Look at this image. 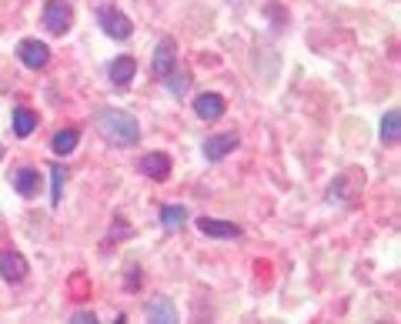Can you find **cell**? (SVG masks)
<instances>
[{"mask_svg": "<svg viewBox=\"0 0 401 324\" xmlns=\"http://www.w3.org/2000/svg\"><path fill=\"white\" fill-rule=\"evenodd\" d=\"M98 127L104 134V141L114 144V148H134L141 141V124L127 111H100Z\"/></svg>", "mask_w": 401, "mask_h": 324, "instance_id": "cell-1", "label": "cell"}, {"mask_svg": "<svg viewBox=\"0 0 401 324\" xmlns=\"http://www.w3.org/2000/svg\"><path fill=\"white\" fill-rule=\"evenodd\" d=\"M177 67V44L174 37H161L157 40V47H154V64H150V71H154V77H171Z\"/></svg>", "mask_w": 401, "mask_h": 324, "instance_id": "cell-2", "label": "cell"}, {"mask_svg": "<svg viewBox=\"0 0 401 324\" xmlns=\"http://www.w3.org/2000/svg\"><path fill=\"white\" fill-rule=\"evenodd\" d=\"M98 21H100V27H104V34H107V37H114V40H127V37H130V30H134V24L127 21L117 7H100Z\"/></svg>", "mask_w": 401, "mask_h": 324, "instance_id": "cell-3", "label": "cell"}, {"mask_svg": "<svg viewBox=\"0 0 401 324\" xmlns=\"http://www.w3.org/2000/svg\"><path fill=\"white\" fill-rule=\"evenodd\" d=\"M71 17H74V10H71L67 0H47L44 3V27H47L50 34H67Z\"/></svg>", "mask_w": 401, "mask_h": 324, "instance_id": "cell-4", "label": "cell"}, {"mask_svg": "<svg viewBox=\"0 0 401 324\" xmlns=\"http://www.w3.org/2000/svg\"><path fill=\"white\" fill-rule=\"evenodd\" d=\"M238 144H241V137H238L234 130H225V134H211V137H204L200 150H204V157H207V161H225Z\"/></svg>", "mask_w": 401, "mask_h": 324, "instance_id": "cell-5", "label": "cell"}, {"mask_svg": "<svg viewBox=\"0 0 401 324\" xmlns=\"http://www.w3.org/2000/svg\"><path fill=\"white\" fill-rule=\"evenodd\" d=\"M144 314H148V324H177L174 301L164 298V294H154L148 301V308H144Z\"/></svg>", "mask_w": 401, "mask_h": 324, "instance_id": "cell-6", "label": "cell"}, {"mask_svg": "<svg viewBox=\"0 0 401 324\" xmlns=\"http://www.w3.org/2000/svg\"><path fill=\"white\" fill-rule=\"evenodd\" d=\"M17 54H21V60H24V67H30V71H41V67H47L50 60V47L47 44H41V40H24L21 47H17Z\"/></svg>", "mask_w": 401, "mask_h": 324, "instance_id": "cell-7", "label": "cell"}, {"mask_svg": "<svg viewBox=\"0 0 401 324\" xmlns=\"http://www.w3.org/2000/svg\"><path fill=\"white\" fill-rule=\"evenodd\" d=\"M0 277H3V281H10V284L24 281L27 277V257L24 254H17V251L0 254Z\"/></svg>", "mask_w": 401, "mask_h": 324, "instance_id": "cell-8", "label": "cell"}, {"mask_svg": "<svg viewBox=\"0 0 401 324\" xmlns=\"http://www.w3.org/2000/svg\"><path fill=\"white\" fill-rule=\"evenodd\" d=\"M141 174H148L150 181H164V177L171 174V157L168 154H161V150H154L148 157H141Z\"/></svg>", "mask_w": 401, "mask_h": 324, "instance_id": "cell-9", "label": "cell"}, {"mask_svg": "<svg viewBox=\"0 0 401 324\" xmlns=\"http://www.w3.org/2000/svg\"><path fill=\"white\" fill-rule=\"evenodd\" d=\"M225 97L221 94H200L198 100H194V111H198L200 121H218L221 114H225Z\"/></svg>", "mask_w": 401, "mask_h": 324, "instance_id": "cell-10", "label": "cell"}, {"mask_svg": "<svg viewBox=\"0 0 401 324\" xmlns=\"http://www.w3.org/2000/svg\"><path fill=\"white\" fill-rule=\"evenodd\" d=\"M107 74H111V84H114V87H127V84L134 80V74H137V64H134L130 57H117V60H111Z\"/></svg>", "mask_w": 401, "mask_h": 324, "instance_id": "cell-11", "label": "cell"}, {"mask_svg": "<svg viewBox=\"0 0 401 324\" xmlns=\"http://www.w3.org/2000/svg\"><path fill=\"white\" fill-rule=\"evenodd\" d=\"M200 234H211V238H241V227L231 224V221H214V218H200L198 221Z\"/></svg>", "mask_w": 401, "mask_h": 324, "instance_id": "cell-12", "label": "cell"}, {"mask_svg": "<svg viewBox=\"0 0 401 324\" xmlns=\"http://www.w3.org/2000/svg\"><path fill=\"white\" fill-rule=\"evenodd\" d=\"M161 224H164V231H181V227L187 224V207H181V204H164V207H161Z\"/></svg>", "mask_w": 401, "mask_h": 324, "instance_id": "cell-13", "label": "cell"}, {"mask_svg": "<svg viewBox=\"0 0 401 324\" xmlns=\"http://www.w3.org/2000/svg\"><path fill=\"white\" fill-rule=\"evenodd\" d=\"M14 187H17L21 198H34L37 187H41V174L34 167H24V171H17V177H14Z\"/></svg>", "mask_w": 401, "mask_h": 324, "instance_id": "cell-14", "label": "cell"}, {"mask_svg": "<svg viewBox=\"0 0 401 324\" xmlns=\"http://www.w3.org/2000/svg\"><path fill=\"white\" fill-rule=\"evenodd\" d=\"M77 141H80L77 127H64V130H57V134H54L50 148H54V154H71V150L77 148Z\"/></svg>", "mask_w": 401, "mask_h": 324, "instance_id": "cell-15", "label": "cell"}, {"mask_svg": "<svg viewBox=\"0 0 401 324\" xmlns=\"http://www.w3.org/2000/svg\"><path fill=\"white\" fill-rule=\"evenodd\" d=\"M34 127H37V114L27 111V107H17V111H14V134H17V137H30Z\"/></svg>", "mask_w": 401, "mask_h": 324, "instance_id": "cell-16", "label": "cell"}, {"mask_svg": "<svg viewBox=\"0 0 401 324\" xmlns=\"http://www.w3.org/2000/svg\"><path fill=\"white\" fill-rule=\"evenodd\" d=\"M398 134H401V114L391 107L385 114V121H381V141L385 144H398Z\"/></svg>", "mask_w": 401, "mask_h": 324, "instance_id": "cell-17", "label": "cell"}, {"mask_svg": "<svg viewBox=\"0 0 401 324\" xmlns=\"http://www.w3.org/2000/svg\"><path fill=\"white\" fill-rule=\"evenodd\" d=\"M64 184H67V171L60 164H54L50 167V200L54 204H60V198H64Z\"/></svg>", "mask_w": 401, "mask_h": 324, "instance_id": "cell-18", "label": "cell"}, {"mask_svg": "<svg viewBox=\"0 0 401 324\" xmlns=\"http://www.w3.org/2000/svg\"><path fill=\"white\" fill-rule=\"evenodd\" d=\"M168 80V91H174L177 97L187 91V74H171V77H164Z\"/></svg>", "mask_w": 401, "mask_h": 324, "instance_id": "cell-19", "label": "cell"}, {"mask_svg": "<svg viewBox=\"0 0 401 324\" xmlns=\"http://www.w3.org/2000/svg\"><path fill=\"white\" fill-rule=\"evenodd\" d=\"M71 324H100L98 314H91V311H80V314H74L71 318Z\"/></svg>", "mask_w": 401, "mask_h": 324, "instance_id": "cell-20", "label": "cell"}, {"mask_svg": "<svg viewBox=\"0 0 401 324\" xmlns=\"http://www.w3.org/2000/svg\"><path fill=\"white\" fill-rule=\"evenodd\" d=\"M0 154H3V148H0Z\"/></svg>", "mask_w": 401, "mask_h": 324, "instance_id": "cell-21", "label": "cell"}, {"mask_svg": "<svg viewBox=\"0 0 401 324\" xmlns=\"http://www.w3.org/2000/svg\"><path fill=\"white\" fill-rule=\"evenodd\" d=\"M381 324H385V321H381Z\"/></svg>", "mask_w": 401, "mask_h": 324, "instance_id": "cell-22", "label": "cell"}]
</instances>
